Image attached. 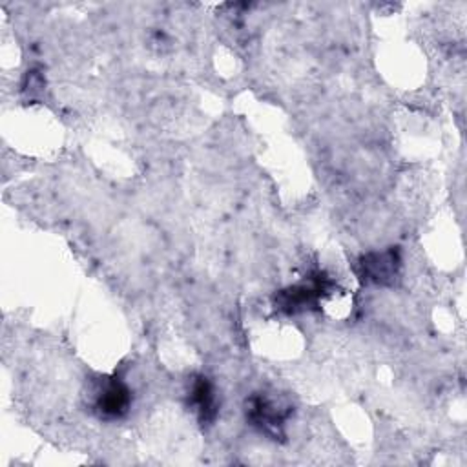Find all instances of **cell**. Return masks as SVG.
I'll return each instance as SVG.
<instances>
[{"mask_svg": "<svg viewBox=\"0 0 467 467\" xmlns=\"http://www.w3.org/2000/svg\"><path fill=\"white\" fill-rule=\"evenodd\" d=\"M93 405L100 418L119 420L131 405V390L119 376L104 378L95 390Z\"/></svg>", "mask_w": 467, "mask_h": 467, "instance_id": "cell-1", "label": "cell"}, {"mask_svg": "<svg viewBox=\"0 0 467 467\" xmlns=\"http://www.w3.org/2000/svg\"><path fill=\"white\" fill-rule=\"evenodd\" d=\"M190 403L195 407L201 421H212L217 414V403H215V394L213 387L208 381V378L199 376L193 385H192V394H190Z\"/></svg>", "mask_w": 467, "mask_h": 467, "instance_id": "cell-5", "label": "cell"}, {"mask_svg": "<svg viewBox=\"0 0 467 467\" xmlns=\"http://www.w3.org/2000/svg\"><path fill=\"white\" fill-rule=\"evenodd\" d=\"M248 420L257 425L263 432L277 436L290 414V407H285L279 400L257 394L250 400L246 409Z\"/></svg>", "mask_w": 467, "mask_h": 467, "instance_id": "cell-2", "label": "cell"}, {"mask_svg": "<svg viewBox=\"0 0 467 467\" xmlns=\"http://www.w3.org/2000/svg\"><path fill=\"white\" fill-rule=\"evenodd\" d=\"M328 290V279L323 275L310 277L308 283H299L288 290H283L277 297V306L286 312H297L317 303L323 292Z\"/></svg>", "mask_w": 467, "mask_h": 467, "instance_id": "cell-3", "label": "cell"}, {"mask_svg": "<svg viewBox=\"0 0 467 467\" xmlns=\"http://www.w3.org/2000/svg\"><path fill=\"white\" fill-rule=\"evenodd\" d=\"M400 266V257H398V250H387L381 254H368L365 257H361L359 268H361V275L367 281L383 285L389 283Z\"/></svg>", "mask_w": 467, "mask_h": 467, "instance_id": "cell-4", "label": "cell"}]
</instances>
